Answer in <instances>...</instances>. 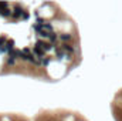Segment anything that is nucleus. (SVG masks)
<instances>
[{"label": "nucleus", "mask_w": 122, "mask_h": 121, "mask_svg": "<svg viewBox=\"0 0 122 121\" xmlns=\"http://www.w3.org/2000/svg\"><path fill=\"white\" fill-rule=\"evenodd\" d=\"M13 47H14V40H11V38H7V43H6V49H7L9 51H11V50H13Z\"/></svg>", "instance_id": "obj_7"}, {"label": "nucleus", "mask_w": 122, "mask_h": 121, "mask_svg": "<svg viewBox=\"0 0 122 121\" xmlns=\"http://www.w3.org/2000/svg\"><path fill=\"white\" fill-rule=\"evenodd\" d=\"M0 14L3 16V17H10V16H13V13H11V10L7 7V9H1L0 10Z\"/></svg>", "instance_id": "obj_6"}, {"label": "nucleus", "mask_w": 122, "mask_h": 121, "mask_svg": "<svg viewBox=\"0 0 122 121\" xmlns=\"http://www.w3.org/2000/svg\"><path fill=\"white\" fill-rule=\"evenodd\" d=\"M6 43H7V38L6 37H0V47H3V46H6Z\"/></svg>", "instance_id": "obj_12"}, {"label": "nucleus", "mask_w": 122, "mask_h": 121, "mask_svg": "<svg viewBox=\"0 0 122 121\" xmlns=\"http://www.w3.org/2000/svg\"><path fill=\"white\" fill-rule=\"evenodd\" d=\"M23 13H24L23 7H21L20 4H16V6H14V10H13V17H14V19H19V17L23 16Z\"/></svg>", "instance_id": "obj_2"}, {"label": "nucleus", "mask_w": 122, "mask_h": 121, "mask_svg": "<svg viewBox=\"0 0 122 121\" xmlns=\"http://www.w3.org/2000/svg\"><path fill=\"white\" fill-rule=\"evenodd\" d=\"M41 27H43V30H44V31L53 33V24H51V23H44V24H43Z\"/></svg>", "instance_id": "obj_8"}, {"label": "nucleus", "mask_w": 122, "mask_h": 121, "mask_svg": "<svg viewBox=\"0 0 122 121\" xmlns=\"http://www.w3.org/2000/svg\"><path fill=\"white\" fill-rule=\"evenodd\" d=\"M33 51H34V54L38 57V60H40V61H41L43 59H44V57H46V51H44L41 47H38V46H36V47L33 49Z\"/></svg>", "instance_id": "obj_3"}, {"label": "nucleus", "mask_w": 122, "mask_h": 121, "mask_svg": "<svg viewBox=\"0 0 122 121\" xmlns=\"http://www.w3.org/2000/svg\"><path fill=\"white\" fill-rule=\"evenodd\" d=\"M57 38H60V37H58V36H57L56 33H51V36H50V38H48V40H50V43H51V44L54 46V43L57 41Z\"/></svg>", "instance_id": "obj_9"}, {"label": "nucleus", "mask_w": 122, "mask_h": 121, "mask_svg": "<svg viewBox=\"0 0 122 121\" xmlns=\"http://www.w3.org/2000/svg\"><path fill=\"white\" fill-rule=\"evenodd\" d=\"M48 64H50V59H48V57H44V59L41 60V66L46 67V66H48Z\"/></svg>", "instance_id": "obj_11"}, {"label": "nucleus", "mask_w": 122, "mask_h": 121, "mask_svg": "<svg viewBox=\"0 0 122 121\" xmlns=\"http://www.w3.org/2000/svg\"><path fill=\"white\" fill-rule=\"evenodd\" d=\"M36 46H38V47H41V49H43L44 51H48V50H51V49L54 47V46H53V44H51L50 41H48V43H46V41H43L41 38H40V40H37V43H36Z\"/></svg>", "instance_id": "obj_1"}, {"label": "nucleus", "mask_w": 122, "mask_h": 121, "mask_svg": "<svg viewBox=\"0 0 122 121\" xmlns=\"http://www.w3.org/2000/svg\"><path fill=\"white\" fill-rule=\"evenodd\" d=\"M38 36H40V38H46V37H48L50 38V36H51V33H48V31H41V33H38Z\"/></svg>", "instance_id": "obj_10"}, {"label": "nucleus", "mask_w": 122, "mask_h": 121, "mask_svg": "<svg viewBox=\"0 0 122 121\" xmlns=\"http://www.w3.org/2000/svg\"><path fill=\"white\" fill-rule=\"evenodd\" d=\"M58 37H60V40L62 41V43H68V41H70V40L72 38V36H71V34H68V33H64V34H60Z\"/></svg>", "instance_id": "obj_5"}, {"label": "nucleus", "mask_w": 122, "mask_h": 121, "mask_svg": "<svg viewBox=\"0 0 122 121\" xmlns=\"http://www.w3.org/2000/svg\"><path fill=\"white\" fill-rule=\"evenodd\" d=\"M14 63H16V59H13V57H9V59H7V64H9V66H13Z\"/></svg>", "instance_id": "obj_13"}, {"label": "nucleus", "mask_w": 122, "mask_h": 121, "mask_svg": "<svg viewBox=\"0 0 122 121\" xmlns=\"http://www.w3.org/2000/svg\"><path fill=\"white\" fill-rule=\"evenodd\" d=\"M61 49H62V50H65V51H68V53H71V54H72V53H75V49H74L72 46L67 44V43H62V44H61Z\"/></svg>", "instance_id": "obj_4"}, {"label": "nucleus", "mask_w": 122, "mask_h": 121, "mask_svg": "<svg viewBox=\"0 0 122 121\" xmlns=\"http://www.w3.org/2000/svg\"><path fill=\"white\" fill-rule=\"evenodd\" d=\"M29 17H30V14H29V11H26V10H24V13H23V16H21V19H23V20H27Z\"/></svg>", "instance_id": "obj_14"}]
</instances>
